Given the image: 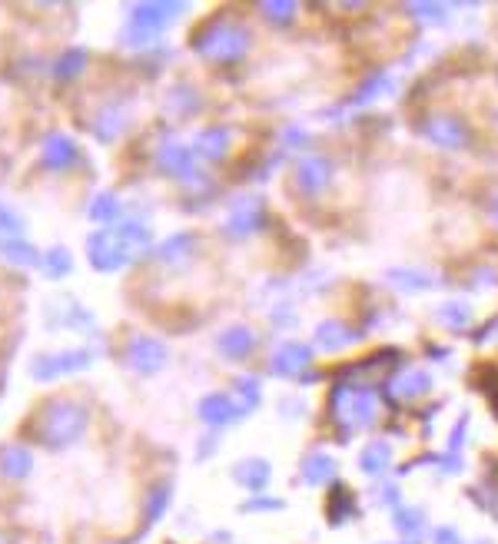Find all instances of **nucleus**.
I'll use <instances>...</instances> for the list:
<instances>
[{"label": "nucleus", "mask_w": 498, "mask_h": 544, "mask_svg": "<svg viewBox=\"0 0 498 544\" xmlns=\"http://www.w3.org/2000/svg\"><path fill=\"white\" fill-rule=\"evenodd\" d=\"M87 408L70 395H57V399H47L37 408L34 415V438L50 452H64L74 442H80L83 432H87Z\"/></svg>", "instance_id": "1"}, {"label": "nucleus", "mask_w": 498, "mask_h": 544, "mask_svg": "<svg viewBox=\"0 0 498 544\" xmlns=\"http://www.w3.org/2000/svg\"><path fill=\"white\" fill-rule=\"evenodd\" d=\"M249 47H253V37L233 17H216L193 34L196 57L210 60V64H240L249 54Z\"/></svg>", "instance_id": "2"}, {"label": "nucleus", "mask_w": 498, "mask_h": 544, "mask_svg": "<svg viewBox=\"0 0 498 544\" xmlns=\"http://www.w3.org/2000/svg\"><path fill=\"white\" fill-rule=\"evenodd\" d=\"M379 392L372 385H359V382H339L332 389L329 399V412L332 422L342 425L346 432H356V428H369L376 425L379 418Z\"/></svg>", "instance_id": "3"}, {"label": "nucleus", "mask_w": 498, "mask_h": 544, "mask_svg": "<svg viewBox=\"0 0 498 544\" xmlns=\"http://www.w3.org/2000/svg\"><path fill=\"white\" fill-rule=\"evenodd\" d=\"M186 10V4H133L127 10V27L120 34V44H127L130 50H143L150 44H157L160 34L173 24Z\"/></svg>", "instance_id": "4"}, {"label": "nucleus", "mask_w": 498, "mask_h": 544, "mask_svg": "<svg viewBox=\"0 0 498 544\" xmlns=\"http://www.w3.org/2000/svg\"><path fill=\"white\" fill-rule=\"evenodd\" d=\"M153 160H157L160 173L173 176V180L183 183V186H196V183L203 180V176H200V160H196L190 146H186L180 136H173V133H166L163 140L157 143V150H153Z\"/></svg>", "instance_id": "5"}, {"label": "nucleus", "mask_w": 498, "mask_h": 544, "mask_svg": "<svg viewBox=\"0 0 498 544\" xmlns=\"http://www.w3.org/2000/svg\"><path fill=\"white\" fill-rule=\"evenodd\" d=\"M87 259L97 272H117L123 266H130V249L123 239L120 226H100L97 233L87 236Z\"/></svg>", "instance_id": "6"}, {"label": "nucleus", "mask_w": 498, "mask_h": 544, "mask_svg": "<svg viewBox=\"0 0 498 544\" xmlns=\"http://www.w3.org/2000/svg\"><path fill=\"white\" fill-rule=\"evenodd\" d=\"M93 362V349H60V352H40L30 359V379L37 382H54V379H64V375H74L90 369Z\"/></svg>", "instance_id": "7"}, {"label": "nucleus", "mask_w": 498, "mask_h": 544, "mask_svg": "<svg viewBox=\"0 0 498 544\" xmlns=\"http://www.w3.org/2000/svg\"><path fill=\"white\" fill-rule=\"evenodd\" d=\"M263 219H266L263 200H256V196H243V200H236L230 209H226L223 233L230 236V239H249L253 233H259Z\"/></svg>", "instance_id": "8"}, {"label": "nucleus", "mask_w": 498, "mask_h": 544, "mask_svg": "<svg viewBox=\"0 0 498 544\" xmlns=\"http://www.w3.org/2000/svg\"><path fill=\"white\" fill-rule=\"evenodd\" d=\"M166 362V345L153 336H133L123 349V365L137 375H153L160 372Z\"/></svg>", "instance_id": "9"}, {"label": "nucleus", "mask_w": 498, "mask_h": 544, "mask_svg": "<svg viewBox=\"0 0 498 544\" xmlns=\"http://www.w3.org/2000/svg\"><path fill=\"white\" fill-rule=\"evenodd\" d=\"M429 389H432V375L419 369V365H406V369L392 372L389 382H386L389 402H415V399H422Z\"/></svg>", "instance_id": "10"}, {"label": "nucleus", "mask_w": 498, "mask_h": 544, "mask_svg": "<svg viewBox=\"0 0 498 544\" xmlns=\"http://www.w3.org/2000/svg\"><path fill=\"white\" fill-rule=\"evenodd\" d=\"M419 133L429 143L442 146V150H462V146L469 143V130H465L455 117H445V113L419 120Z\"/></svg>", "instance_id": "11"}, {"label": "nucleus", "mask_w": 498, "mask_h": 544, "mask_svg": "<svg viewBox=\"0 0 498 544\" xmlns=\"http://www.w3.org/2000/svg\"><path fill=\"white\" fill-rule=\"evenodd\" d=\"M127 123H130L127 100H110V103H103L97 110V117L90 120V133L97 136L100 143H113L123 130H127Z\"/></svg>", "instance_id": "12"}, {"label": "nucleus", "mask_w": 498, "mask_h": 544, "mask_svg": "<svg viewBox=\"0 0 498 544\" xmlns=\"http://www.w3.org/2000/svg\"><path fill=\"white\" fill-rule=\"evenodd\" d=\"M309 362H313V349L303 342H279L273 359H269V369L273 375H286V379H296V375H306Z\"/></svg>", "instance_id": "13"}, {"label": "nucleus", "mask_w": 498, "mask_h": 544, "mask_svg": "<svg viewBox=\"0 0 498 544\" xmlns=\"http://www.w3.org/2000/svg\"><path fill=\"white\" fill-rule=\"evenodd\" d=\"M332 180V166L326 156H319V153H309L299 160L296 166V190L303 193V196H319L329 186Z\"/></svg>", "instance_id": "14"}, {"label": "nucleus", "mask_w": 498, "mask_h": 544, "mask_svg": "<svg viewBox=\"0 0 498 544\" xmlns=\"http://www.w3.org/2000/svg\"><path fill=\"white\" fill-rule=\"evenodd\" d=\"M196 415H200V422L210 425V428H223V425L240 422V418H243L230 392H213V395H206V399H200V405H196Z\"/></svg>", "instance_id": "15"}, {"label": "nucleus", "mask_w": 498, "mask_h": 544, "mask_svg": "<svg viewBox=\"0 0 498 544\" xmlns=\"http://www.w3.org/2000/svg\"><path fill=\"white\" fill-rule=\"evenodd\" d=\"M230 140H233L230 127H206L196 133L190 150L200 163H220V160H226V153H230Z\"/></svg>", "instance_id": "16"}, {"label": "nucleus", "mask_w": 498, "mask_h": 544, "mask_svg": "<svg viewBox=\"0 0 498 544\" xmlns=\"http://www.w3.org/2000/svg\"><path fill=\"white\" fill-rule=\"evenodd\" d=\"M77 156H80L77 143L60 130H50L44 136V143H40V160H44L47 170H67V166L77 163Z\"/></svg>", "instance_id": "17"}, {"label": "nucleus", "mask_w": 498, "mask_h": 544, "mask_svg": "<svg viewBox=\"0 0 498 544\" xmlns=\"http://www.w3.org/2000/svg\"><path fill=\"white\" fill-rule=\"evenodd\" d=\"M216 349H220L223 359H233V362H243L249 352L256 349V332L246 329V326H230L216 336Z\"/></svg>", "instance_id": "18"}, {"label": "nucleus", "mask_w": 498, "mask_h": 544, "mask_svg": "<svg viewBox=\"0 0 498 544\" xmlns=\"http://www.w3.org/2000/svg\"><path fill=\"white\" fill-rule=\"evenodd\" d=\"M30 472H34V455H30L27 445L17 442L0 445V475L10 481H24Z\"/></svg>", "instance_id": "19"}, {"label": "nucleus", "mask_w": 498, "mask_h": 544, "mask_svg": "<svg viewBox=\"0 0 498 544\" xmlns=\"http://www.w3.org/2000/svg\"><path fill=\"white\" fill-rule=\"evenodd\" d=\"M362 336L352 326H346V322H339V319H326V322H319V329H316V345L323 352H339V349H349V345H356Z\"/></svg>", "instance_id": "20"}, {"label": "nucleus", "mask_w": 498, "mask_h": 544, "mask_svg": "<svg viewBox=\"0 0 498 544\" xmlns=\"http://www.w3.org/2000/svg\"><path fill=\"white\" fill-rule=\"evenodd\" d=\"M396 90H399V80L392 77L389 70H376L359 83V90L352 93L349 103L352 107H362V103H372L376 97H386V93H396Z\"/></svg>", "instance_id": "21"}, {"label": "nucleus", "mask_w": 498, "mask_h": 544, "mask_svg": "<svg viewBox=\"0 0 498 544\" xmlns=\"http://www.w3.org/2000/svg\"><path fill=\"white\" fill-rule=\"evenodd\" d=\"M269 478H273V472H269L266 458H243V462L233 465V481L243 485L246 491H263L269 485Z\"/></svg>", "instance_id": "22"}, {"label": "nucleus", "mask_w": 498, "mask_h": 544, "mask_svg": "<svg viewBox=\"0 0 498 544\" xmlns=\"http://www.w3.org/2000/svg\"><path fill=\"white\" fill-rule=\"evenodd\" d=\"M0 256H4L7 263L24 266V269H34L40 266V259H44V253H37L24 236H0Z\"/></svg>", "instance_id": "23"}, {"label": "nucleus", "mask_w": 498, "mask_h": 544, "mask_svg": "<svg viewBox=\"0 0 498 544\" xmlns=\"http://www.w3.org/2000/svg\"><path fill=\"white\" fill-rule=\"evenodd\" d=\"M336 472H339L336 458L326 455V452H309L303 458V481H306V485H313V488L329 485V481L336 478Z\"/></svg>", "instance_id": "24"}, {"label": "nucleus", "mask_w": 498, "mask_h": 544, "mask_svg": "<svg viewBox=\"0 0 498 544\" xmlns=\"http://www.w3.org/2000/svg\"><path fill=\"white\" fill-rule=\"evenodd\" d=\"M392 465V448L386 442H372L362 448V455H359V468H362V475H369V478H379L386 468Z\"/></svg>", "instance_id": "25"}, {"label": "nucleus", "mask_w": 498, "mask_h": 544, "mask_svg": "<svg viewBox=\"0 0 498 544\" xmlns=\"http://www.w3.org/2000/svg\"><path fill=\"white\" fill-rule=\"evenodd\" d=\"M435 319H439V326L445 329H452V332H462V329H469L472 326V319H475V312L469 302H445V306H439V312H435Z\"/></svg>", "instance_id": "26"}, {"label": "nucleus", "mask_w": 498, "mask_h": 544, "mask_svg": "<svg viewBox=\"0 0 498 544\" xmlns=\"http://www.w3.org/2000/svg\"><path fill=\"white\" fill-rule=\"evenodd\" d=\"M87 216L93 219V223H100V226H110L113 219H120L123 216V203L117 200V193H97L90 200V206H87Z\"/></svg>", "instance_id": "27"}, {"label": "nucleus", "mask_w": 498, "mask_h": 544, "mask_svg": "<svg viewBox=\"0 0 498 544\" xmlns=\"http://www.w3.org/2000/svg\"><path fill=\"white\" fill-rule=\"evenodd\" d=\"M83 67H87V50H83V47H70V50H64V54L54 60L50 73H54V80L64 83V80L80 77Z\"/></svg>", "instance_id": "28"}, {"label": "nucleus", "mask_w": 498, "mask_h": 544, "mask_svg": "<svg viewBox=\"0 0 498 544\" xmlns=\"http://www.w3.org/2000/svg\"><path fill=\"white\" fill-rule=\"evenodd\" d=\"M386 279L402 292H415V289H435V276L425 269H389Z\"/></svg>", "instance_id": "29"}, {"label": "nucleus", "mask_w": 498, "mask_h": 544, "mask_svg": "<svg viewBox=\"0 0 498 544\" xmlns=\"http://www.w3.org/2000/svg\"><path fill=\"white\" fill-rule=\"evenodd\" d=\"M193 246H196V239H193L190 233H176V236H170V239H166V243L157 249V259H160L163 266H176L180 259H190Z\"/></svg>", "instance_id": "30"}, {"label": "nucleus", "mask_w": 498, "mask_h": 544, "mask_svg": "<svg viewBox=\"0 0 498 544\" xmlns=\"http://www.w3.org/2000/svg\"><path fill=\"white\" fill-rule=\"evenodd\" d=\"M40 269L47 272V279H64L74 272V256H70V249L64 246H50L44 259H40Z\"/></svg>", "instance_id": "31"}, {"label": "nucleus", "mask_w": 498, "mask_h": 544, "mask_svg": "<svg viewBox=\"0 0 498 544\" xmlns=\"http://www.w3.org/2000/svg\"><path fill=\"white\" fill-rule=\"evenodd\" d=\"M233 402L240 408V415H249L259 405V379L253 375H243V379L233 382Z\"/></svg>", "instance_id": "32"}, {"label": "nucleus", "mask_w": 498, "mask_h": 544, "mask_svg": "<svg viewBox=\"0 0 498 544\" xmlns=\"http://www.w3.org/2000/svg\"><path fill=\"white\" fill-rule=\"evenodd\" d=\"M392 525H396L399 535L419 538L422 531H425V511L422 508H396V515H392Z\"/></svg>", "instance_id": "33"}, {"label": "nucleus", "mask_w": 498, "mask_h": 544, "mask_svg": "<svg viewBox=\"0 0 498 544\" xmlns=\"http://www.w3.org/2000/svg\"><path fill=\"white\" fill-rule=\"evenodd\" d=\"M166 505H170V485H160V488H153L150 491V498H147V511H143V525H153V521H160V515L166 511Z\"/></svg>", "instance_id": "34"}, {"label": "nucleus", "mask_w": 498, "mask_h": 544, "mask_svg": "<svg viewBox=\"0 0 498 544\" xmlns=\"http://www.w3.org/2000/svg\"><path fill=\"white\" fill-rule=\"evenodd\" d=\"M259 10H263V17H266L273 27H286L289 20L296 17V4H286V0H279V4H273V0H266V4H259Z\"/></svg>", "instance_id": "35"}, {"label": "nucleus", "mask_w": 498, "mask_h": 544, "mask_svg": "<svg viewBox=\"0 0 498 544\" xmlns=\"http://www.w3.org/2000/svg\"><path fill=\"white\" fill-rule=\"evenodd\" d=\"M352 498H349V491L346 488H336L332 491V505H329V518H332V525H342V521H346L349 515H352Z\"/></svg>", "instance_id": "36"}, {"label": "nucleus", "mask_w": 498, "mask_h": 544, "mask_svg": "<svg viewBox=\"0 0 498 544\" xmlns=\"http://www.w3.org/2000/svg\"><path fill=\"white\" fill-rule=\"evenodd\" d=\"M409 14L419 17L422 24H445V7L442 4H409Z\"/></svg>", "instance_id": "37"}, {"label": "nucleus", "mask_w": 498, "mask_h": 544, "mask_svg": "<svg viewBox=\"0 0 498 544\" xmlns=\"http://www.w3.org/2000/svg\"><path fill=\"white\" fill-rule=\"evenodd\" d=\"M0 236H24V219L7 203H0Z\"/></svg>", "instance_id": "38"}, {"label": "nucleus", "mask_w": 498, "mask_h": 544, "mask_svg": "<svg viewBox=\"0 0 498 544\" xmlns=\"http://www.w3.org/2000/svg\"><path fill=\"white\" fill-rule=\"evenodd\" d=\"M465 432H469V415H459V422H455L452 435H449V455H455V458L462 455V445H465Z\"/></svg>", "instance_id": "39"}, {"label": "nucleus", "mask_w": 498, "mask_h": 544, "mask_svg": "<svg viewBox=\"0 0 498 544\" xmlns=\"http://www.w3.org/2000/svg\"><path fill=\"white\" fill-rule=\"evenodd\" d=\"M432 544H462V538H459V531L455 528H435L432 531Z\"/></svg>", "instance_id": "40"}, {"label": "nucleus", "mask_w": 498, "mask_h": 544, "mask_svg": "<svg viewBox=\"0 0 498 544\" xmlns=\"http://www.w3.org/2000/svg\"><path fill=\"white\" fill-rule=\"evenodd\" d=\"M479 345H489V342H498V319H492L489 326H485L482 332H479V339H475Z\"/></svg>", "instance_id": "41"}, {"label": "nucleus", "mask_w": 498, "mask_h": 544, "mask_svg": "<svg viewBox=\"0 0 498 544\" xmlns=\"http://www.w3.org/2000/svg\"><path fill=\"white\" fill-rule=\"evenodd\" d=\"M283 143H286V146H299V143H306V133H303V130H296V127H289V130L283 133Z\"/></svg>", "instance_id": "42"}, {"label": "nucleus", "mask_w": 498, "mask_h": 544, "mask_svg": "<svg viewBox=\"0 0 498 544\" xmlns=\"http://www.w3.org/2000/svg\"><path fill=\"white\" fill-rule=\"evenodd\" d=\"M259 508H263V511L273 508L276 511V508H283V501H249V505H246V511H259Z\"/></svg>", "instance_id": "43"}, {"label": "nucleus", "mask_w": 498, "mask_h": 544, "mask_svg": "<svg viewBox=\"0 0 498 544\" xmlns=\"http://www.w3.org/2000/svg\"><path fill=\"white\" fill-rule=\"evenodd\" d=\"M492 219L498 223V193H495V200H492Z\"/></svg>", "instance_id": "44"}, {"label": "nucleus", "mask_w": 498, "mask_h": 544, "mask_svg": "<svg viewBox=\"0 0 498 544\" xmlns=\"http://www.w3.org/2000/svg\"><path fill=\"white\" fill-rule=\"evenodd\" d=\"M0 544H7V538H4V535H0Z\"/></svg>", "instance_id": "45"}]
</instances>
